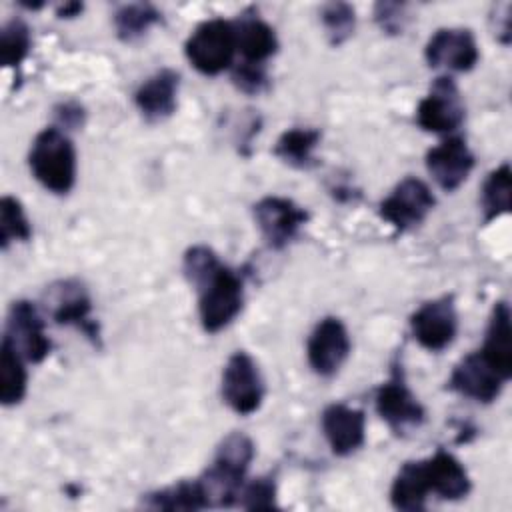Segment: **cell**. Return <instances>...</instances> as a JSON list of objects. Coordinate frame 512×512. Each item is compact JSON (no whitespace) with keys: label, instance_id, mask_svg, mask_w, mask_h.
I'll return each mask as SVG.
<instances>
[{"label":"cell","instance_id":"obj_22","mask_svg":"<svg viewBox=\"0 0 512 512\" xmlns=\"http://www.w3.org/2000/svg\"><path fill=\"white\" fill-rule=\"evenodd\" d=\"M428 488V478L424 470V460H414L402 464L398 470L392 488H390V500L392 506L404 512H418L424 508Z\"/></svg>","mask_w":512,"mask_h":512},{"label":"cell","instance_id":"obj_34","mask_svg":"<svg viewBox=\"0 0 512 512\" xmlns=\"http://www.w3.org/2000/svg\"><path fill=\"white\" fill-rule=\"evenodd\" d=\"M56 116L60 126L64 128H72V126H82L84 122V110L82 106L74 104V102H64L56 108Z\"/></svg>","mask_w":512,"mask_h":512},{"label":"cell","instance_id":"obj_24","mask_svg":"<svg viewBox=\"0 0 512 512\" xmlns=\"http://www.w3.org/2000/svg\"><path fill=\"white\" fill-rule=\"evenodd\" d=\"M28 374L24 368V358L2 340L0 346V402L4 406H14L26 396Z\"/></svg>","mask_w":512,"mask_h":512},{"label":"cell","instance_id":"obj_25","mask_svg":"<svg viewBox=\"0 0 512 512\" xmlns=\"http://www.w3.org/2000/svg\"><path fill=\"white\" fill-rule=\"evenodd\" d=\"M320 142V132L314 128H290L286 130L274 146V154L294 166V168H310L314 164V148Z\"/></svg>","mask_w":512,"mask_h":512},{"label":"cell","instance_id":"obj_15","mask_svg":"<svg viewBox=\"0 0 512 512\" xmlns=\"http://www.w3.org/2000/svg\"><path fill=\"white\" fill-rule=\"evenodd\" d=\"M506 382L508 380H504L478 350L468 354L454 366L448 378V388L462 394L464 398L490 404L500 396Z\"/></svg>","mask_w":512,"mask_h":512},{"label":"cell","instance_id":"obj_11","mask_svg":"<svg viewBox=\"0 0 512 512\" xmlns=\"http://www.w3.org/2000/svg\"><path fill=\"white\" fill-rule=\"evenodd\" d=\"M24 360L42 362L50 354V338L44 330V320L40 318L36 306L28 300H16L6 318L4 338Z\"/></svg>","mask_w":512,"mask_h":512},{"label":"cell","instance_id":"obj_32","mask_svg":"<svg viewBox=\"0 0 512 512\" xmlns=\"http://www.w3.org/2000/svg\"><path fill=\"white\" fill-rule=\"evenodd\" d=\"M232 82L246 94H260L268 88V74L264 64L242 62L232 72Z\"/></svg>","mask_w":512,"mask_h":512},{"label":"cell","instance_id":"obj_29","mask_svg":"<svg viewBox=\"0 0 512 512\" xmlns=\"http://www.w3.org/2000/svg\"><path fill=\"white\" fill-rule=\"evenodd\" d=\"M320 20L332 46L344 44L356 28V12L346 2H328L320 10Z\"/></svg>","mask_w":512,"mask_h":512},{"label":"cell","instance_id":"obj_10","mask_svg":"<svg viewBox=\"0 0 512 512\" xmlns=\"http://www.w3.org/2000/svg\"><path fill=\"white\" fill-rule=\"evenodd\" d=\"M50 316L60 326H74L94 344L100 340V330L92 318V300L84 284L78 280H60L46 294Z\"/></svg>","mask_w":512,"mask_h":512},{"label":"cell","instance_id":"obj_4","mask_svg":"<svg viewBox=\"0 0 512 512\" xmlns=\"http://www.w3.org/2000/svg\"><path fill=\"white\" fill-rule=\"evenodd\" d=\"M234 22L212 18L194 28L184 44L188 62L206 76H216L232 66L236 54Z\"/></svg>","mask_w":512,"mask_h":512},{"label":"cell","instance_id":"obj_31","mask_svg":"<svg viewBox=\"0 0 512 512\" xmlns=\"http://www.w3.org/2000/svg\"><path fill=\"white\" fill-rule=\"evenodd\" d=\"M238 504L246 510H270L276 508V484L270 476H262L242 486L238 492Z\"/></svg>","mask_w":512,"mask_h":512},{"label":"cell","instance_id":"obj_33","mask_svg":"<svg viewBox=\"0 0 512 512\" xmlns=\"http://www.w3.org/2000/svg\"><path fill=\"white\" fill-rule=\"evenodd\" d=\"M374 20L388 34H400L406 22V4L378 2L374 6Z\"/></svg>","mask_w":512,"mask_h":512},{"label":"cell","instance_id":"obj_8","mask_svg":"<svg viewBox=\"0 0 512 512\" xmlns=\"http://www.w3.org/2000/svg\"><path fill=\"white\" fill-rule=\"evenodd\" d=\"M254 218L272 250L288 246L308 220V212L284 196H264L254 204Z\"/></svg>","mask_w":512,"mask_h":512},{"label":"cell","instance_id":"obj_2","mask_svg":"<svg viewBox=\"0 0 512 512\" xmlns=\"http://www.w3.org/2000/svg\"><path fill=\"white\" fill-rule=\"evenodd\" d=\"M254 458V442L242 432H230L216 448L212 466L198 478L210 506H232L250 462Z\"/></svg>","mask_w":512,"mask_h":512},{"label":"cell","instance_id":"obj_20","mask_svg":"<svg viewBox=\"0 0 512 512\" xmlns=\"http://www.w3.org/2000/svg\"><path fill=\"white\" fill-rule=\"evenodd\" d=\"M480 354L496 368V372L510 380L512 376V340H510V308L506 302H498L492 308L486 338Z\"/></svg>","mask_w":512,"mask_h":512},{"label":"cell","instance_id":"obj_6","mask_svg":"<svg viewBox=\"0 0 512 512\" xmlns=\"http://www.w3.org/2000/svg\"><path fill=\"white\" fill-rule=\"evenodd\" d=\"M378 416L396 432L404 434L410 428H418L424 422V408L412 394L404 380L402 366H394L390 378L376 390L374 396Z\"/></svg>","mask_w":512,"mask_h":512},{"label":"cell","instance_id":"obj_13","mask_svg":"<svg viewBox=\"0 0 512 512\" xmlns=\"http://www.w3.org/2000/svg\"><path fill=\"white\" fill-rule=\"evenodd\" d=\"M424 58L430 68H440L446 72H468L476 66L480 52L472 30L440 28L426 42Z\"/></svg>","mask_w":512,"mask_h":512},{"label":"cell","instance_id":"obj_9","mask_svg":"<svg viewBox=\"0 0 512 512\" xmlns=\"http://www.w3.org/2000/svg\"><path fill=\"white\" fill-rule=\"evenodd\" d=\"M416 122L422 130L434 134L454 132L464 122V104L450 76H438L434 80L430 92L416 108Z\"/></svg>","mask_w":512,"mask_h":512},{"label":"cell","instance_id":"obj_17","mask_svg":"<svg viewBox=\"0 0 512 512\" xmlns=\"http://www.w3.org/2000/svg\"><path fill=\"white\" fill-rule=\"evenodd\" d=\"M322 432L336 456H348L366 440V416L358 408L330 404L322 412Z\"/></svg>","mask_w":512,"mask_h":512},{"label":"cell","instance_id":"obj_28","mask_svg":"<svg viewBox=\"0 0 512 512\" xmlns=\"http://www.w3.org/2000/svg\"><path fill=\"white\" fill-rule=\"evenodd\" d=\"M32 36L24 20L12 18L0 32V60L4 66H18L30 52Z\"/></svg>","mask_w":512,"mask_h":512},{"label":"cell","instance_id":"obj_12","mask_svg":"<svg viewBox=\"0 0 512 512\" xmlns=\"http://www.w3.org/2000/svg\"><path fill=\"white\" fill-rule=\"evenodd\" d=\"M410 330L414 340L430 352L448 348L458 332V314L452 296L424 302L410 316Z\"/></svg>","mask_w":512,"mask_h":512},{"label":"cell","instance_id":"obj_19","mask_svg":"<svg viewBox=\"0 0 512 512\" xmlns=\"http://www.w3.org/2000/svg\"><path fill=\"white\" fill-rule=\"evenodd\" d=\"M430 492L444 500H460L470 492V476L456 456L438 450L434 456L424 460Z\"/></svg>","mask_w":512,"mask_h":512},{"label":"cell","instance_id":"obj_30","mask_svg":"<svg viewBox=\"0 0 512 512\" xmlns=\"http://www.w3.org/2000/svg\"><path fill=\"white\" fill-rule=\"evenodd\" d=\"M32 236L30 222L22 204L14 196H2L0 200V246L6 250L10 242H26Z\"/></svg>","mask_w":512,"mask_h":512},{"label":"cell","instance_id":"obj_27","mask_svg":"<svg viewBox=\"0 0 512 512\" xmlns=\"http://www.w3.org/2000/svg\"><path fill=\"white\" fill-rule=\"evenodd\" d=\"M482 210L484 222H490L510 212V166L500 164L488 174L482 186Z\"/></svg>","mask_w":512,"mask_h":512},{"label":"cell","instance_id":"obj_3","mask_svg":"<svg viewBox=\"0 0 512 512\" xmlns=\"http://www.w3.org/2000/svg\"><path fill=\"white\" fill-rule=\"evenodd\" d=\"M28 164L34 178L52 194H68L76 182V150L62 128L50 126L36 134Z\"/></svg>","mask_w":512,"mask_h":512},{"label":"cell","instance_id":"obj_26","mask_svg":"<svg viewBox=\"0 0 512 512\" xmlns=\"http://www.w3.org/2000/svg\"><path fill=\"white\" fill-rule=\"evenodd\" d=\"M160 12L148 2L124 4L114 14V28L122 42H134L160 22Z\"/></svg>","mask_w":512,"mask_h":512},{"label":"cell","instance_id":"obj_23","mask_svg":"<svg viewBox=\"0 0 512 512\" xmlns=\"http://www.w3.org/2000/svg\"><path fill=\"white\" fill-rule=\"evenodd\" d=\"M142 504L152 510H202L208 508L204 490L196 480H180L162 490L150 492L144 496Z\"/></svg>","mask_w":512,"mask_h":512},{"label":"cell","instance_id":"obj_21","mask_svg":"<svg viewBox=\"0 0 512 512\" xmlns=\"http://www.w3.org/2000/svg\"><path fill=\"white\" fill-rule=\"evenodd\" d=\"M236 50L242 54V62L264 64L278 50V38L274 28L258 16H242L234 22Z\"/></svg>","mask_w":512,"mask_h":512},{"label":"cell","instance_id":"obj_35","mask_svg":"<svg viewBox=\"0 0 512 512\" xmlns=\"http://www.w3.org/2000/svg\"><path fill=\"white\" fill-rule=\"evenodd\" d=\"M82 12V4L80 2H66L62 6H58V16L60 18H74Z\"/></svg>","mask_w":512,"mask_h":512},{"label":"cell","instance_id":"obj_18","mask_svg":"<svg viewBox=\"0 0 512 512\" xmlns=\"http://www.w3.org/2000/svg\"><path fill=\"white\" fill-rule=\"evenodd\" d=\"M180 76L170 68H162L146 78L134 92V104L148 122H160L174 114Z\"/></svg>","mask_w":512,"mask_h":512},{"label":"cell","instance_id":"obj_7","mask_svg":"<svg viewBox=\"0 0 512 512\" xmlns=\"http://www.w3.org/2000/svg\"><path fill=\"white\" fill-rule=\"evenodd\" d=\"M436 198L426 182L408 176L396 184V188L380 202V216L396 230L406 232L430 214Z\"/></svg>","mask_w":512,"mask_h":512},{"label":"cell","instance_id":"obj_14","mask_svg":"<svg viewBox=\"0 0 512 512\" xmlns=\"http://www.w3.org/2000/svg\"><path fill=\"white\" fill-rule=\"evenodd\" d=\"M350 346V336L342 320L334 316L322 318L314 326L306 344L308 364L318 376H334L346 362Z\"/></svg>","mask_w":512,"mask_h":512},{"label":"cell","instance_id":"obj_1","mask_svg":"<svg viewBox=\"0 0 512 512\" xmlns=\"http://www.w3.org/2000/svg\"><path fill=\"white\" fill-rule=\"evenodd\" d=\"M182 270L198 292V316L206 332L226 328L242 310L244 288L240 276L224 266L208 246H192L184 254Z\"/></svg>","mask_w":512,"mask_h":512},{"label":"cell","instance_id":"obj_5","mask_svg":"<svg viewBox=\"0 0 512 512\" xmlns=\"http://www.w3.org/2000/svg\"><path fill=\"white\" fill-rule=\"evenodd\" d=\"M222 398L240 416L256 412L264 400V380L250 354L234 352L222 370Z\"/></svg>","mask_w":512,"mask_h":512},{"label":"cell","instance_id":"obj_16","mask_svg":"<svg viewBox=\"0 0 512 512\" xmlns=\"http://www.w3.org/2000/svg\"><path fill=\"white\" fill-rule=\"evenodd\" d=\"M474 168V154L460 136H450L438 146L430 148L426 154V170L434 182L446 190L454 192L460 188Z\"/></svg>","mask_w":512,"mask_h":512}]
</instances>
